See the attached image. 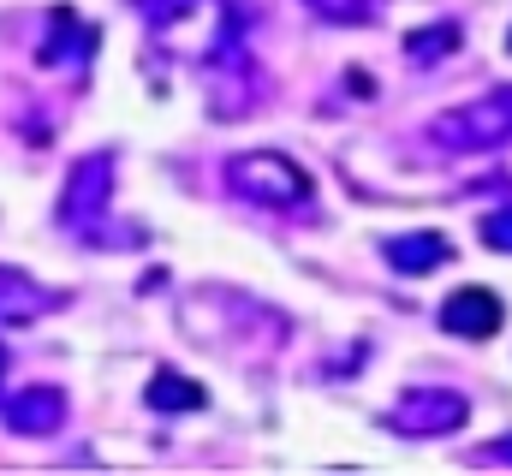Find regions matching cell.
<instances>
[{"mask_svg":"<svg viewBox=\"0 0 512 476\" xmlns=\"http://www.w3.org/2000/svg\"><path fill=\"white\" fill-rule=\"evenodd\" d=\"M227 191L251 209H304L316 197L310 173L280 149H245L227 161Z\"/></svg>","mask_w":512,"mask_h":476,"instance_id":"obj_1","label":"cell"},{"mask_svg":"<svg viewBox=\"0 0 512 476\" xmlns=\"http://www.w3.org/2000/svg\"><path fill=\"white\" fill-rule=\"evenodd\" d=\"M429 137L453 155H477V149H501L512 143V84L489 90L483 102H465V108H447V114L429 119Z\"/></svg>","mask_w":512,"mask_h":476,"instance_id":"obj_2","label":"cell"},{"mask_svg":"<svg viewBox=\"0 0 512 476\" xmlns=\"http://www.w3.org/2000/svg\"><path fill=\"white\" fill-rule=\"evenodd\" d=\"M471 423V399L453 393V387H417V393H399L382 411L387 435H405V441H441V435H459Z\"/></svg>","mask_w":512,"mask_h":476,"instance_id":"obj_3","label":"cell"},{"mask_svg":"<svg viewBox=\"0 0 512 476\" xmlns=\"http://www.w3.org/2000/svg\"><path fill=\"white\" fill-rule=\"evenodd\" d=\"M114 203V155H84L72 173H66V191H60V227L78 238H102V215Z\"/></svg>","mask_w":512,"mask_h":476,"instance_id":"obj_4","label":"cell"},{"mask_svg":"<svg viewBox=\"0 0 512 476\" xmlns=\"http://www.w3.org/2000/svg\"><path fill=\"white\" fill-rule=\"evenodd\" d=\"M203 84H209V102H215V114H221V119L251 114L256 72H251V54H245V42H239V24H233V18H227L221 42H215V48H209V60H203Z\"/></svg>","mask_w":512,"mask_h":476,"instance_id":"obj_5","label":"cell"},{"mask_svg":"<svg viewBox=\"0 0 512 476\" xmlns=\"http://www.w3.org/2000/svg\"><path fill=\"white\" fill-rule=\"evenodd\" d=\"M501 322H507V310L489 286H459L453 298H441V328L459 340H495Z\"/></svg>","mask_w":512,"mask_h":476,"instance_id":"obj_6","label":"cell"},{"mask_svg":"<svg viewBox=\"0 0 512 476\" xmlns=\"http://www.w3.org/2000/svg\"><path fill=\"white\" fill-rule=\"evenodd\" d=\"M0 423H6L12 435H24V441L54 435V429L66 423V393H60V387H24L18 399L0 405Z\"/></svg>","mask_w":512,"mask_h":476,"instance_id":"obj_7","label":"cell"},{"mask_svg":"<svg viewBox=\"0 0 512 476\" xmlns=\"http://www.w3.org/2000/svg\"><path fill=\"white\" fill-rule=\"evenodd\" d=\"M96 54V24H84L72 6H54L48 12V42L36 48L42 66H84Z\"/></svg>","mask_w":512,"mask_h":476,"instance_id":"obj_8","label":"cell"},{"mask_svg":"<svg viewBox=\"0 0 512 476\" xmlns=\"http://www.w3.org/2000/svg\"><path fill=\"white\" fill-rule=\"evenodd\" d=\"M382 262L393 274H435V268H447L453 262V238L441 233H399L382 244Z\"/></svg>","mask_w":512,"mask_h":476,"instance_id":"obj_9","label":"cell"},{"mask_svg":"<svg viewBox=\"0 0 512 476\" xmlns=\"http://www.w3.org/2000/svg\"><path fill=\"white\" fill-rule=\"evenodd\" d=\"M149 405H155V411H203L209 393H203L191 375H179V369H155V381H149Z\"/></svg>","mask_w":512,"mask_h":476,"instance_id":"obj_10","label":"cell"},{"mask_svg":"<svg viewBox=\"0 0 512 476\" xmlns=\"http://www.w3.org/2000/svg\"><path fill=\"white\" fill-rule=\"evenodd\" d=\"M42 310H48V298H42L24 274L0 268V322H36Z\"/></svg>","mask_w":512,"mask_h":476,"instance_id":"obj_11","label":"cell"},{"mask_svg":"<svg viewBox=\"0 0 512 476\" xmlns=\"http://www.w3.org/2000/svg\"><path fill=\"white\" fill-rule=\"evenodd\" d=\"M459 48V24L447 18V24H429V30H411L405 36V54L417 60V66H435V60H447Z\"/></svg>","mask_w":512,"mask_h":476,"instance_id":"obj_12","label":"cell"},{"mask_svg":"<svg viewBox=\"0 0 512 476\" xmlns=\"http://www.w3.org/2000/svg\"><path fill=\"white\" fill-rule=\"evenodd\" d=\"M477 238H483L489 250H507V256H512V203H501V209H489V215L477 221Z\"/></svg>","mask_w":512,"mask_h":476,"instance_id":"obj_13","label":"cell"},{"mask_svg":"<svg viewBox=\"0 0 512 476\" xmlns=\"http://www.w3.org/2000/svg\"><path fill=\"white\" fill-rule=\"evenodd\" d=\"M304 6L328 24H364L370 18V0H304Z\"/></svg>","mask_w":512,"mask_h":476,"instance_id":"obj_14","label":"cell"},{"mask_svg":"<svg viewBox=\"0 0 512 476\" xmlns=\"http://www.w3.org/2000/svg\"><path fill=\"white\" fill-rule=\"evenodd\" d=\"M143 6H149V12H143L149 24H173V18H185L197 0H143Z\"/></svg>","mask_w":512,"mask_h":476,"instance_id":"obj_15","label":"cell"},{"mask_svg":"<svg viewBox=\"0 0 512 476\" xmlns=\"http://www.w3.org/2000/svg\"><path fill=\"white\" fill-rule=\"evenodd\" d=\"M483 459H489V465H512V435H507V441H501V447H489Z\"/></svg>","mask_w":512,"mask_h":476,"instance_id":"obj_16","label":"cell"},{"mask_svg":"<svg viewBox=\"0 0 512 476\" xmlns=\"http://www.w3.org/2000/svg\"><path fill=\"white\" fill-rule=\"evenodd\" d=\"M0 381H6V346H0Z\"/></svg>","mask_w":512,"mask_h":476,"instance_id":"obj_17","label":"cell"},{"mask_svg":"<svg viewBox=\"0 0 512 476\" xmlns=\"http://www.w3.org/2000/svg\"><path fill=\"white\" fill-rule=\"evenodd\" d=\"M507 48H512V30H507Z\"/></svg>","mask_w":512,"mask_h":476,"instance_id":"obj_18","label":"cell"}]
</instances>
